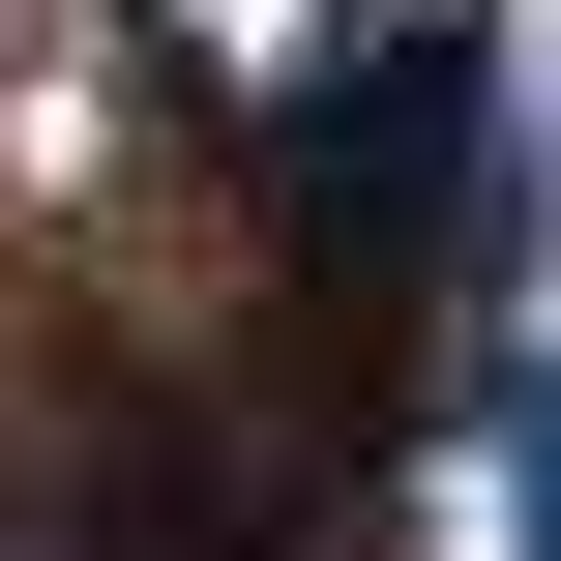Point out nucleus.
<instances>
[{
    "label": "nucleus",
    "mask_w": 561,
    "mask_h": 561,
    "mask_svg": "<svg viewBox=\"0 0 561 561\" xmlns=\"http://www.w3.org/2000/svg\"><path fill=\"white\" fill-rule=\"evenodd\" d=\"M473 444H503V561H561V355H473Z\"/></svg>",
    "instance_id": "obj_1"
}]
</instances>
